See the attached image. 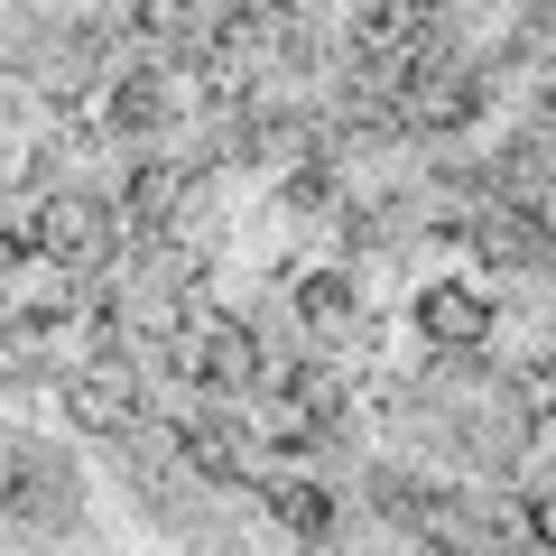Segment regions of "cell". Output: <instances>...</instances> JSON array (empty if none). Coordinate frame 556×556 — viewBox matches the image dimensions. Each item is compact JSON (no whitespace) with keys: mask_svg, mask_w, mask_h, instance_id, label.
<instances>
[{"mask_svg":"<svg viewBox=\"0 0 556 556\" xmlns=\"http://www.w3.org/2000/svg\"><path fill=\"white\" fill-rule=\"evenodd\" d=\"M417 408L437 417L445 455L482 482H519L538 464V408L547 399L519 371H501L492 353H437V371L417 380Z\"/></svg>","mask_w":556,"mask_h":556,"instance_id":"1","label":"cell"},{"mask_svg":"<svg viewBox=\"0 0 556 556\" xmlns=\"http://www.w3.org/2000/svg\"><path fill=\"white\" fill-rule=\"evenodd\" d=\"M20 232H28V251L56 260L65 278H102V269L121 260V241H130V223H121V204L102 195V186H84V177H47L38 195H28Z\"/></svg>","mask_w":556,"mask_h":556,"instance_id":"2","label":"cell"},{"mask_svg":"<svg viewBox=\"0 0 556 556\" xmlns=\"http://www.w3.org/2000/svg\"><path fill=\"white\" fill-rule=\"evenodd\" d=\"M84 510H93V482H84L75 445H47V437H20L0 445V519L28 538H75Z\"/></svg>","mask_w":556,"mask_h":556,"instance_id":"3","label":"cell"},{"mask_svg":"<svg viewBox=\"0 0 556 556\" xmlns=\"http://www.w3.org/2000/svg\"><path fill=\"white\" fill-rule=\"evenodd\" d=\"M167 353H177V371H186V390H214V399H241V390H260L269 380V353H260V325L251 316H232V306H214L195 288V298L177 306V325H167Z\"/></svg>","mask_w":556,"mask_h":556,"instance_id":"4","label":"cell"},{"mask_svg":"<svg viewBox=\"0 0 556 556\" xmlns=\"http://www.w3.org/2000/svg\"><path fill=\"white\" fill-rule=\"evenodd\" d=\"M102 75H112V56H102V38L84 20H28L20 28V84L38 102H56V112H84V102L102 93Z\"/></svg>","mask_w":556,"mask_h":556,"instance_id":"5","label":"cell"},{"mask_svg":"<svg viewBox=\"0 0 556 556\" xmlns=\"http://www.w3.org/2000/svg\"><path fill=\"white\" fill-rule=\"evenodd\" d=\"M56 399H65V427L75 437H102V445H121L149 417V371H139V353L130 343H112V353H93V362H75V371L56 380Z\"/></svg>","mask_w":556,"mask_h":556,"instance_id":"6","label":"cell"},{"mask_svg":"<svg viewBox=\"0 0 556 556\" xmlns=\"http://www.w3.org/2000/svg\"><path fill=\"white\" fill-rule=\"evenodd\" d=\"M186 93L195 84L177 75V56H149V65H121V75H102V139H130V149H149L159 130H177L186 121Z\"/></svg>","mask_w":556,"mask_h":556,"instance_id":"7","label":"cell"},{"mask_svg":"<svg viewBox=\"0 0 556 556\" xmlns=\"http://www.w3.org/2000/svg\"><path fill=\"white\" fill-rule=\"evenodd\" d=\"M408 334L427 343V353H492L501 334V306L482 278H427L408 298Z\"/></svg>","mask_w":556,"mask_h":556,"instance_id":"8","label":"cell"},{"mask_svg":"<svg viewBox=\"0 0 556 556\" xmlns=\"http://www.w3.org/2000/svg\"><path fill=\"white\" fill-rule=\"evenodd\" d=\"M455 232H464L473 260H492V269H510V278L556 269V232L529 214V204H510V195H473V214H464Z\"/></svg>","mask_w":556,"mask_h":556,"instance_id":"9","label":"cell"},{"mask_svg":"<svg viewBox=\"0 0 556 556\" xmlns=\"http://www.w3.org/2000/svg\"><path fill=\"white\" fill-rule=\"evenodd\" d=\"M288 306H298V334H316V343H353V334H362V278H353V260H325V269H306L298 288H288Z\"/></svg>","mask_w":556,"mask_h":556,"instance_id":"10","label":"cell"},{"mask_svg":"<svg viewBox=\"0 0 556 556\" xmlns=\"http://www.w3.org/2000/svg\"><path fill=\"white\" fill-rule=\"evenodd\" d=\"M251 492H260V510L278 519L288 538H334L343 529V510H334V482H316V473H251Z\"/></svg>","mask_w":556,"mask_h":556,"instance_id":"11","label":"cell"},{"mask_svg":"<svg viewBox=\"0 0 556 556\" xmlns=\"http://www.w3.org/2000/svg\"><path fill=\"white\" fill-rule=\"evenodd\" d=\"M362 501H371L380 519H399V529H408V510L427 501V473H417V464H371V473H362Z\"/></svg>","mask_w":556,"mask_h":556,"instance_id":"12","label":"cell"},{"mask_svg":"<svg viewBox=\"0 0 556 556\" xmlns=\"http://www.w3.org/2000/svg\"><path fill=\"white\" fill-rule=\"evenodd\" d=\"M408 10H445V0H408Z\"/></svg>","mask_w":556,"mask_h":556,"instance_id":"13","label":"cell"}]
</instances>
